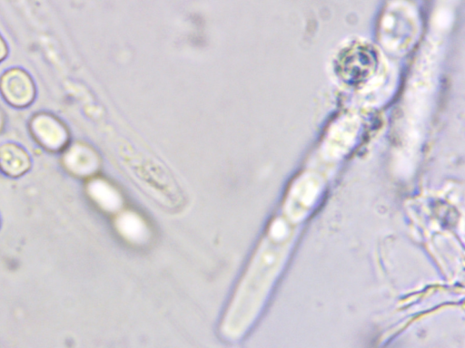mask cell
<instances>
[{"label":"cell","instance_id":"cell-1","mask_svg":"<svg viewBox=\"0 0 465 348\" xmlns=\"http://www.w3.org/2000/svg\"><path fill=\"white\" fill-rule=\"evenodd\" d=\"M338 57V72L350 85L360 89L373 87L384 72L378 53L370 46L356 44L343 50Z\"/></svg>","mask_w":465,"mask_h":348},{"label":"cell","instance_id":"cell-2","mask_svg":"<svg viewBox=\"0 0 465 348\" xmlns=\"http://www.w3.org/2000/svg\"><path fill=\"white\" fill-rule=\"evenodd\" d=\"M0 92L10 105L25 108L34 101L35 86L25 71L12 68L5 72L0 78Z\"/></svg>","mask_w":465,"mask_h":348},{"label":"cell","instance_id":"cell-3","mask_svg":"<svg viewBox=\"0 0 465 348\" xmlns=\"http://www.w3.org/2000/svg\"><path fill=\"white\" fill-rule=\"evenodd\" d=\"M30 157L19 145L5 143L0 147V169L10 177H20L28 171Z\"/></svg>","mask_w":465,"mask_h":348},{"label":"cell","instance_id":"cell-4","mask_svg":"<svg viewBox=\"0 0 465 348\" xmlns=\"http://www.w3.org/2000/svg\"><path fill=\"white\" fill-rule=\"evenodd\" d=\"M120 235L132 243H141L148 236V227L144 220L133 211L119 213L115 222Z\"/></svg>","mask_w":465,"mask_h":348},{"label":"cell","instance_id":"cell-5","mask_svg":"<svg viewBox=\"0 0 465 348\" xmlns=\"http://www.w3.org/2000/svg\"><path fill=\"white\" fill-rule=\"evenodd\" d=\"M91 197L105 211L117 212L123 205L120 193L106 183H97L91 188Z\"/></svg>","mask_w":465,"mask_h":348},{"label":"cell","instance_id":"cell-6","mask_svg":"<svg viewBox=\"0 0 465 348\" xmlns=\"http://www.w3.org/2000/svg\"><path fill=\"white\" fill-rule=\"evenodd\" d=\"M8 53L7 45L2 35L0 34V62L5 59Z\"/></svg>","mask_w":465,"mask_h":348}]
</instances>
